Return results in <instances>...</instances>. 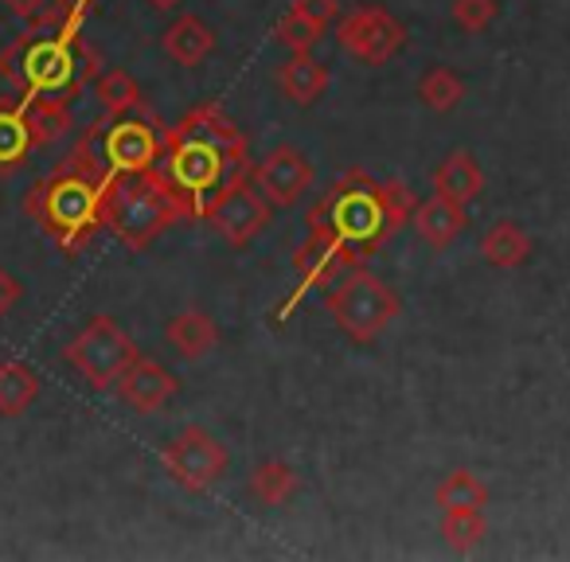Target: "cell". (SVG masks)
I'll return each instance as SVG.
<instances>
[{
  "mask_svg": "<svg viewBox=\"0 0 570 562\" xmlns=\"http://www.w3.org/2000/svg\"><path fill=\"white\" fill-rule=\"evenodd\" d=\"M63 359L95 391H110L141 359V352L129 341V333H121L114 317H90L87 328L63 348Z\"/></svg>",
  "mask_w": 570,
  "mask_h": 562,
  "instance_id": "ba28073f",
  "label": "cell"
},
{
  "mask_svg": "<svg viewBox=\"0 0 570 562\" xmlns=\"http://www.w3.org/2000/svg\"><path fill=\"white\" fill-rule=\"evenodd\" d=\"M20 297H24V286H20L9 269H0V317H9L20 305Z\"/></svg>",
  "mask_w": 570,
  "mask_h": 562,
  "instance_id": "4dcf8cb0",
  "label": "cell"
},
{
  "mask_svg": "<svg viewBox=\"0 0 570 562\" xmlns=\"http://www.w3.org/2000/svg\"><path fill=\"white\" fill-rule=\"evenodd\" d=\"M325 36H328L325 24H317V20L302 17V12H294V9L274 24V40L282 43L285 51H313Z\"/></svg>",
  "mask_w": 570,
  "mask_h": 562,
  "instance_id": "83f0119b",
  "label": "cell"
},
{
  "mask_svg": "<svg viewBox=\"0 0 570 562\" xmlns=\"http://www.w3.org/2000/svg\"><path fill=\"white\" fill-rule=\"evenodd\" d=\"M153 9H160V12H168V9H176V4H180V0H149Z\"/></svg>",
  "mask_w": 570,
  "mask_h": 562,
  "instance_id": "d6a6232c",
  "label": "cell"
},
{
  "mask_svg": "<svg viewBox=\"0 0 570 562\" xmlns=\"http://www.w3.org/2000/svg\"><path fill=\"white\" fill-rule=\"evenodd\" d=\"M442 535L453 551H473L484 535H489V523H484L481 507H450L442 515Z\"/></svg>",
  "mask_w": 570,
  "mask_h": 562,
  "instance_id": "4316f807",
  "label": "cell"
},
{
  "mask_svg": "<svg viewBox=\"0 0 570 562\" xmlns=\"http://www.w3.org/2000/svg\"><path fill=\"white\" fill-rule=\"evenodd\" d=\"M102 59L82 36H32L20 32L0 51V79L24 98H75L98 75Z\"/></svg>",
  "mask_w": 570,
  "mask_h": 562,
  "instance_id": "3957f363",
  "label": "cell"
},
{
  "mask_svg": "<svg viewBox=\"0 0 570 562\" xmlns=\"http://www.w3.org/2000/svg\"><path fill=\"white\" fill-rule=\"evenodd\" d=\"M24 102H28V129H32L36 149H48L59 137H67V129H71V110H67L63 98L36 95V98H24Z\"/></svg>",
  "mask_w": 570,
  "mask_h": 562,
  "instance_id": "603a6c76",
  "label": "cell"
},
{
  "mask_svg": "<svg viewBox=\"0 0 570 562\" xmlns=\"http://www.w3.org/2000/svg\"><path fill=\"white\" fill-rule=\"evenodd\" d=\"M160 180L173 188V196L184 204L188 219H204V207L215 191L235 176L250 172V152L246 137L227 110L215 102H204L188 110L173 129H165L160 157L153 165Z\"/></svg>",
  "mask_w": 570,
  "mask_h": 562,
  "instance_id": "7a4b0ae2",
  "label": "cell"
},
{
  "mask_svg": "<svg viewBox=\"0 0 570 562\" xmlns=\"http://www.w3.org/2000/svg\"><path fill=\"white\" fill-rule=\"evenodd\" d=\"M438 504H442V512H450V507H481L484 512V504H489V484L476 473H469V469H453V473L438 484Z\"/></svg>",
  "mask_w": 570,
  "mask_h": 562,
  "instance_id": "d4e9b609",
  "label": "cell"
},
{
  "mask_svg": "<svg viewBox=\"0 0 570 562\" xmlns=\"http://www.w3.org/2000/svg\"><path fill=\"white\" fill-rule=\"evenodd\" d=\"M414 191L403 180H375L364 168H348L305 215V243L294 254L297 289L277 305V321L302 305L305 294L333 286L341 269L367 266L380 246H387L414 215Z\"/></svg>",
  "mask_w": 570,
  "mask_h": 562,
  "instance_id": "6da1fadb",
  "label": "cell"
},
{
  "mask_svg": "<svg viewBox=\"0 0 570 562\" xmlns=\"http://www.w3.org/2000/svg\"><path fill=\"white\" fill-rule=\"evenodd\" d=\"M336 43L348 59L364 67H383L403 51L406 28L399 17H391L383 4H360L348 17L336 20Z\"/></svg>",
  "mask_w": 570,
  "mask_h": 562,
  "instance_id": "9c48e42d",
  "label": "cell"
},
{
  "mask_svg": "<svg viewBox=\"0 0 570 562\" xmlns=\"http://www.w3.org/2000/svg\"><path fill=\"white\" fill-rule=\"evenodd\" d=\"M160 141H165V126L153 118V110H126V114H106L102 126H90L82 141L71 149L67 165L87 172L90 180L106 184L114 176H134L149 172L160 157Z\"/></svg>",
  "mask_w": 570,
  "mask_h": 562,
  "instance_id": "277c9868",
  "label": "cell"
},
{
  "mask_svg": "<svg viewBox=\"0 0 570 562\" xmlns=\"http://www.w3.org/2000/svg\"><path fill=\"white\" fill-rule=\"evenodd\" d=\"M165 336L184 359H204L207 352L219 344V328H215V321L207 317V313H199V309L176 313V317L168 321Z\"/></svg>",
  "mask_w": 570,
  "mask_h": 562,
  "instance_id": "d6986e66",
  "label": "cell"
},
{
  "mask_svg": "<svg viewBox=\"0 0 570 562\" xmlns=\"http://www.w3.org/2000/svg\"><path fill=\"white\" fill-rule=\"evenodd\" d=\"M32 129H28L24 98H0V172H17L32 152Z\"/></svg>",
  "mask_w": 570,
  "mask_h": 562,
  "instance_id": "e0dca14e",
  "label": "cell"
},
{
  "mask_svg": "<svg viewBox=\"0 0 570 562\" xmlns=\"http://www.w3.org/2000/svg\"><path fill=\"white\" fill-rule=\"evenodd\" d=\"M204 223H212L215 235H223L230 246H246L269 227V199L258 191L250 172L235 176L207 199Z\"/></svg>",
  "mask_w": 570,
  "mask_h": 562,
  "instance_id": "8fae6325",
  "label": "cell"
},
{
  "mask_svg": "<svg viewBox=\"0 0 570 562\" xmlns=\"http://www.w3.org/2000/svg\"><path fill=\"white\" fill-rule=\"evenodd\" d=\"M24 211L63 254H79L102 223V184L71 165H59L24 199Z\"/></svg>",
  "mask_w": 570,
  "mask_h": 562,
  "instance_id": "5b68a950",
  "label": "cell"
},
{
  "mask_svg": "<svg viewBox=\"0 0 570 562\" xmlns=\"http://www.w3.org/2000/svg\"><path fill=\"white\" fill-rule=\"evenodd\" d=\"M250 180L274 207H294L313 188V165L294 145H277L250 168Z\"/></svg>",
  "mask_w": 570,
  "mask_h": 562,
  "instance_id": "7c38bea8",
  "label": "cell"
},
{
  "mask_svg": "<svg viewBox=\"0 0 570 562\" xmlns=\"http://www.w3.org/2000/svg\"><path fill=\"white\" fill-rule=\"evenodd\" d=\"M246 489H250L262 504L277 507V504H289V500H294V492L302 489V476H297L294 465H285V461L269 457V461H258V465L250 469V476H246Z\"/></svg>",
  "mask_w": 570,
  "mask_h": 562,
  "instance_id": "7402d4cb",
  "label": "cell"
},
{
  "mask_svg": "<svg viewBox=\"0 0 570 562\" xmlns=\"http://www.w3.org/2000/svg\"><path fill=\"white\" fill-rule=\"evenodd\" d=\"M419 98L434 114H450V110H458V102L465 98V82H461V75L450 71V67H430L419 82Z\"/></svg>",
  "mask_w": 570,
  "mask_h": 562,
  "instance_id": "cb8c5ba5",
  "label": "cell"
},
{
  "mask_svg": "<svg viewBox=\"0 0 570 562\" xmlns=\"http://www.w3.org/2000/svg\"><path fill=\"white\" fill-rule=\"evenodd\" d=\"M328 82H333V75H328V67L313 51H289V59L277 67V87L294 106L321 102Z\"/></svg>",
  "mask_w": 570,
  "mask_h": 562,
  "instance_id": "5bb4252c",
  "label": "cell"
},
{
  "mask_svg": "<svg viewBox=\"0 0 570 562\" xmlns=\"http://www.w3.org/2000/svg\"><path fill=\"white\" fill-rule=\"evenodd\" d=\"M497 12H500L497 0H453V24L469 36H481L497 20Z\"/></svg>",
  "mask_w": 570,
  "mask_h": 562,
  "instance_id": "f1b7e54d",
  "label": "cell"
},
{
  "mask_svg": "<svg viewBox=\"0 0 570 562\" xmlns=\"http://www.w3.org/2000/svg\"><path fill=\"white\" fill-rule=\"evenodd\" d=\"M0 4H9V12L12 17H20V20H32L36 12L48 4V0H0Z\"/></svg>",
  "mask_w": 570,
  "mask_h": 562,
  "instance_id": "1f68e13d",
  "label": "cell"
},
{
  "mask_svg": "<svg viewBox=\"0 0 570 562\" xmlns=\"http://www.w3.org/2000/svg\"><path fill=\"white\" fill-rule=\"evenodd\" d=\"M118 395L126 406H134L137 414H157L160 406H168L180 395V379L168 367H160L157 359H137L126 375L118 379Z\"/></svg>",
  "mask_w": 570,
  "mask_h": 562,
  "instance_id": "4fadbf2b",
  "label": "cell"
},
{
  "mask_svg": "<svg viewBox=\"0 0 570 562\" xmlns=\"http://www.w3.org/2000/svg\"><path fill=\"white\" fill-rule=\"evenodd\" d=\"M430 184H434L438 196L458 199V204H465V207H469V204H473V199L484 191V172H481V165H476L473 152L453 149L450 157H445L442 165L434 168Z\"/></svg>",
  "mask_w": 570,
  "mask_h": 562,
  "instance_id": "2e32d148",
  "label": "cell"
},
{
  "mask_svg": "<svg viewBox=\"0 0 570 562\" xmlns=\"http://www.w3.org/2000/svg\"><path fill=\"white\" fill-rule=\"evenodd\" d=\"M414 230H419L422 238H426L434 250H445V246H453L461 238V230H465L469 215H465V204H458V199H445V196H430L422 199V204H414Z\"/></svg>",
  "mask_w": 570,
  "mask_h": 562,
  "instance_id": "9a60e30c",
  "label": "cell"
},
{
  "mask_svg": "<svg viewBox=\"0 0 570 562\" xmlns=\"http://www.w3.org/2000/svg\"><path fill=\"white\" fill-rule=\"evenodd\" d=\"M160 43H165L168 59H176L180 67H199L215 51V32L204 24V20L188 12V17L173 20V24L165 28Z\"/></svg>",
  "mask_w": 570,
  "mask_h": 562,
  "instance_id": "ac0fdd59",
  "label": "cell"
},
{
  "mask_svg": "<svg viewBox=\"0 0 570 562\" xmlns=\"http://www.w3.org/2000/svg\"><path fill=\"white\" fill-rule=\"evenodd\" d=\"M289 9L317 20V24H325V28L333 24V20H341V0H294Z\"/></svg>",
  "mask_w": 570,
  "mask_h": 562,
  "instance_id": "f546056e",
  "label": "cell"
},
{
  "mask_svg": "<svg viewBox=\"0 0 570 562\" xmlns=\"http://www.w3.org/2000/svg\"><path fill=\"white\" fill-rule=\"evenodd\" d=\"M481 258L497 269H515L531 258V235L512 219H500L484 230L481 238Z\"/></svg>",
  "mask_w": 570,
  "mask_h": 562,
  "instance_id": "ffe728a7",
  "label": "cell"
},
{
  "mask_svg": "<svg viewBox=\"0 0 570 562\" xmlns=\"http://www.w3.org/2000/svg\"><path fill=\"white\" fill-rule=\"evenodd\" d=\"M40 395V375L24 359H4L0 364V418H20Z\"/></svg>",
  "mask_w": 570,
  "mask_h": 562,
  "instance_id": "44dd1931",
  "label": "cell"
},
{
  "mask_svg": "<svg viewBox=\"0 0 570 562\" xmlns=\"http://www.w3.org/2000/svg\"><path fill=\"white\" fill-rule=\"evenodd\" d=\"M325 309L348 341L375 344L391 328V321L399 317L403 302L380 274H372L367 266H352L333 277Z\"/></svg>",
  "mask_w": 570,
  "mask_h": 562,
  "instance_id": "52a82bcc",
  "label": "cell"
},
{
  "mask_svg": "<svg viewBox=\"0 0 570 562\" xmlns=\"http://www.w3.org/2000/svg\"><path fill=\"white\" fill-rule=\"evenodd\" d=\"M98 102H102L106 114H126V110H145V95L141 87H137V79L129 71H106L102 79H98Z\"/></svg>",
  "mask_w": 570,
  "mask_h": 562,
  "instance_id": "484cf974",
  "label": "cell"
},
{
  "mask_svg": "<svg viewBox=\"0 0 570 562\" xmlns=\"http://www.w3.org/2000/svg\"><path fill=\"white\" fill-rule=\"evenodd\" d=\"M160 465H165V473L173 476L184 492H207L227 473L230 453L212 430L184 426L180 434L160 450Z\"/></svg>",
  "mask_w": 570,
  "mask_h": 562,
  "instance_id": "30bf717a",
  "label": "cell"
},
{
  "mask_svg": "<svg viewBox=\"0 0 570 562\" xmlns=\"http://www.w3.org/2000/svg\"><path fill=\"white\" fill-rule=\"evenodd\" d=\"M188 219L184 204L173 196L157 168L134 176H114L102 188V223L129 246V250H149L153 238L168 227Z\"/></svg>",
  "mask_w": 570,
  "mask_h": 562,
  "instance_id": "8992f818",
  "label": "cell"
}]
</instances>
